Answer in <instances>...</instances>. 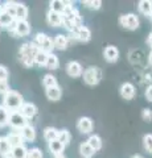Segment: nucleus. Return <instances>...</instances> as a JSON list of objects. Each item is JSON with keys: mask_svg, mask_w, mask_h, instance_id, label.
<instances>
[{"mask_svg": "<svg viewBox=\"0 0 152 158\" xmlns=\"http://www.w3.org/2000/svg\"><path fill=\"white\" fill-rule=\"evenodd\" d=\"M38 49L36 48V45L31 42H24L20 46V50H19V56H20V62L23 63L25 67H32L35 65V54Z\"/></svg>", "mask_w": 152, "mask_h": 158, "instance_id": "1", "label": "nucleus"}, {"mask_svg": "<svg viewBox=\"0 0 152 158\" xmlns=\"http://www.w3.org/2000/svg\"><path fill=\"white\" fill-rule=\"evenodd\" d=\"M23 104H24V98L20 92H17L15 90H9L6 95H3V106L9 112L19 111Z\"/></svg>", "mask_w": 152, "mask_h": 158, "instance_id": "2", "label": "nucleus"}, {"mask_svg": "<svg viewBox=\"0 0 152 158\" xmlns=\"http://www.w3.org/2000/svg\"><path fill=\"white\" fill-rule=\"evenodd\" d=\"M32 42L35 44L38 50L45 52L48 54L53 53V50H54V46H53V38L49 37L46 33H37Z\"/></svg>", "mask_w": 152, "mask_h": 158, "instance_id": "3", "label": "nucleus"}, {"mask_svg": "<svg viewBox=\"0 0 152 158\" xmlns=\"http://www.w3.org/2000/svg\"><path fill=\"white\" fill-rule=\"evenodd\" d=\"M82 78L87 86H97L102 81V70L98 66H90L83 71Z\"/></svg>", "mask_w": 152, "mask_h": 158, "instance_id": "4", "label": "nucleus"}, {"mask_svg": "<svg viewBox=\"0 0 152 158\" xmlns=\"http://www.w3.org/2000/svg\"><path fill=\"white\" fill-rule=\"evenodd\" d=\"M119 25L122 28L127 29V31H136L140 25V21H139V17L136 16L135 13H126V15H122L119 16Z\"/></svg>", "mask_w": 152, "mask_h": 158, "instance_id": "5", "label": "nucleus"}, {"mask_svg": "<svg viewBox=\"0 0 152 158\" xmlns=\"http://www.w3.org/2000/svg\"><path fill=\"white\" fill-rule=\"evenodd\" d=\"M28 124V120L19 111L9 112V118H8V125L15 131H20Z\"/></svg>", "mask_w": 152, "mask_h": 158, "instance_id": "6", "label": "nucleus"}, {"mask_svg": "<svg viewBox=\"0 0 152 158\" xmlns=\"http://www.w3.org/2000/svg\"><path fill=\"white\" fill-rule=\"evenodd\" d=\"M77 129L80 133H82V135H90L93 129H94V121L87 116L80 117L77 121Z\"/></svg>", "mask_w": 152, "mask_h": 158, "instance_id": "7", "label": "nucleus"}, {"mask_svg": "<svg viewBox=\"0 0 152 158\" xmlns=\"http://www.w3.org/2000/svg\"><path fill=\"white\" fill-rule=\"evenodd\" d=\"M65 70H66V74L70 78H80L83 74V67H82L81 63L77 62V61L67 62L66 66H65Z\"/></svg>", "mask_w": 152, "mask_h": 158, "instance_id": "8", "label": "nucleus"}, {"mask_svg": "<svg viewBox=\"0 0 152 158\" xmlns=\"http://www.w3.org/2000/svg\"><path fill=\"white\" fill-rule=\"evenodd\" d=\"M119 94L124 100H132L136 95V88L130 82H124L119 88Z\"/></svg>", "mask_w": 152, "mask_h": 158, "instance_id": "9", "label": "nucleus"}, {"mask_svg": "<svg viewBox=\"0 0 152 158\" xmlns=\"http://www.w3.org/2000/svg\"><path fill=\"white\" fill-rule=\"evenodd\" d=\"M17 21V20H16ZM31 24L28 23V20H24V21H17L16 23V28H15L13 36L16 37H27L31 33Z\"/></svg>", "mask_w": 152, "mask_h": 158, "instance_id": "10", "label": "nucleus"}, {"mask_svg": "<svg viewBox=\"0 0 152 158\" xmlns=\"http://www.w3.org/2000/svg\"><path fill=\"white\" fill-rule=\"evenodd\" d=\"M46 23H48V25L52 27V28L62 27V15L49 9V11L46 12Z\"/></svg>", "mask_w": 152, "mask_h": 158, "instance_id": "11", "label": "nucleus"}, {"mask_svg": "<svg viewBox=\"0 0 152 158\" xmlns=\"http://www.w3.org/2000/svg\"><path fill=\"white\" fill-rule=\"evenodd\" d=\"M19 112L28 120V118H32L37 115V107H36V104H33L31 102H24V104L21 106L20 110H19Z\"/></svg>", "mask_w": 152, "mask_h": 158, "instance_id": "12", "label": "nucleus"}, {"mask_svg": "<svg viewBox=\"0 0 152 158\" xmlns=\"http://www.w3.org/2000/svg\"><path fill=\"white\" fill-rule=\"evenodd\" d=\"M20 135L23 137V140L24 141H27V142H33L36 140V136H37V133H36V128L31 125V124H27L24 128H21L20 131Z\"/></svg>", "mask_w": 152, "mask_h": 158, "instance_id": "13", "label": "nucleus"}, {"mask_svg": "<svg viewBox=\"0 0 152 158\" xmlns=\"http://www.w3.org/2000/svg\"><path fill=\"white\" fill-rule=\"evenodd\" d=\"M103 57L106 59V62L109 63H115L119 59V49L114 45H109L106 46L105 52H103Z\"/></svg>", "mask_w": 152, "mask_h": 158, "instance_id": "14", "label": "nucleus"}, {"mask_svg": "<svg viewBox=\"0 0 152 158\" xmlns=\"http://www.w3.org/2000/svg\"><path fill=\"white\" fill-rule=\"evenodd\" d=\"M76 40L78 42H89L91 40V31L87 27L82 25L77 29V32L74 33Z\"/></svg>", "mask_w": 152, "mask_h": 158, "instance_id": "15", "label": "nucleus"}, {"mask_svg": "<svg viewBox=\"0 0 152 158\" xmlns=\"http://www.w3.org/2000/svg\"><path fill=\"white\" fill-rule=\"evenodd\" d=\"M45 95L50 102H57V100H60L62 96V90L60 86L49 87V88H45Z\"/></svg>", "mask_w": 152, "mask_h": 158, "instance_id": "16", "label": "nucleus"}, {"mask_svg": "<svg viewBox=\"0 0 152 158\" xmlns=\"http://www.w3.org/2000/svg\"><path fill=\"white\" fill-rule=\"evenodd\" d=\"M6 137H7V140H8V142H9V145H11L12 149L13 148L24 145V140H23V137L20 135V132H11V133H8Z\"/></svg>", "mask_w": 152, "mask_h": 158, "instance_id": "17", "label": "nucleus"}, {"mask_svg": "<svg viewBox=\"0 0 152 158\" xmlns=\"http://www.w3.org/2000/svg\"><path fill=\"white\" fill-rule=\"evenodd\" d=\"M67 45H69V41H67V37L65 36V34H57V36L53 38V46H54V49H57V50H66Z\"/></svg>", "mask_w": 152, "mask_h": 158, "instance_id": "18", "label": "nucleus"}, {"mask_svg": "<svg viewBox=\"0 0 152 158\" xmlns=\"http://www.w3.org/2000/svg\"><path fill=\"white\" fill-rule=\"evenodd\" d=\"M28 13H29V9L25 4H23V3L16 4V15H15V19H16L17 21H24V20H27Z\"/></svg>", "mask_w": 152, "mask_h": 158, "instance_id": "19", "label": "nucleus"}, {"mask_svg": "<svg viewBox=\"0 0 152 158\" xmlns=\"http://www.w3.org/2000/svg\"><path fill=\"white\" fill-rule=\"evenodd\" d=\"M48 148H49V152H50L53 156L62 154V152L65 150V145H63L62 142H60L58 140H54V141L48 142Z\"/></svg>", "mask_w": 152, "mask_h": 158, "instance_id": "20", "label": "nucleus"}, {"mask_svg": "<svg viewBox=\"0 0 152 158\" xmlns=\"http://www.w3.org/2000/svg\"><path fill=\"white\" fill-rule=\"evenodd\" d=\"M86 142H87V144H89V145H90V146H91L95 152L101 150V149H102V146H103L102 138H101L99 136H98V135H90Z\"/></svg>", "mask_w": 152, "mask_h": 158, "instance_id": "21", "label": "nucleus"}, {"mask_svg": "<svg viewBox=\"0 0 152 158\" xmlns=\"http://www.w3.org/2000/svg\"><path fill=\"white\" fill-rule=\"evenodd\" d=\"M60 66V59L56 56L54 53H49L48 54V58H46V63H45V67L49 69V70H56Z\"/></svg>", "mask_w": 152, "mask_h": 158, "instance_id": "22", "label": "nucleus"}, {"mask_svg": "<svg viewBox=\"0 0 152 158\" xmlns=\"http://www.w3.org/2000/svg\"><path fill=\"white\" fill-rule=\"evenodd\" d=\"M80 154L82 158H91L95 154V150L85 141V142H81V145H80Z\"/></svg>", "mask_w": 152, "mask_h": 158, "instance_id": "23", "label": "nucleus"}, {"mask_svg": "<svg viewBox=\"0 0 152 158\" xmlns=\"http://www.w3.org/2000/svg\"><path fill=\"white\" fill-rule=\"evenodd\" d=\"M58 137V129L54 127H48L44 129V138H45L46 142H50V141H54L57 140Z\"/></svg>", "mask_w": 152, "mask_h": 158, "instance_id": "24", "label": "nucleus"}, {"mask_svg": "<svg viewBox=\"0 0 152 158\" xmlns=\"http://www.w3.org/2000/svg\"><path fill=\"white\" fill-rule=\"evenodd\" d=\"M11 150H12V148H11V145H9L7 137L6 136H0V156L2 157L9 156L11 154Z\"/></svg>", "mask_w": 152, "mask_h": 158, "instance_id": "25", "label": "nucleus"}, {"mask_svg": "<svg viewBox=\"0 0 152 158\" xmlns=\"http://www.w3.org/2000/svg\"><path fill=\"white\" fill-rule=\"evenodd\" d=\"M66 8V2H62V0H52L50 3H49V9L50 11H54L57 13H63Z\"/></svg>", "mask_w": 152, "mask_h": 158, "instance_id": "26", "label": "nucleus"}, {"mask_svg": "<svg viewBox=\"0 0 152 158\" xmlns=\"http://www.w3.org/2000/svg\"><path fill=\"white\" fill-rule=\"evenodd\" d=\"M138 9L141 15L144 16H150L151 12H152V4L150 0H140L138 3Z\"/></svg>", "mask_w": 152, "mask_h": 158, "instance_id": "27", "label": "nucleus"}, {"mask_svg": "<svg viewBox=\"0 0 152 158\" xmlns=\"http://www.w3.org/2000/svg\"><path fill=\"white\" fill-rule=\"evenodd\" d=\"M11 156L12 158H27L28 156V149L24 145L21 146H17V148H13L11 150Z\"/></svg>", "mask_w": 152, "mask_h": 158, "instance_id": "28", "label": "nucleus"}, {"mask_svg": "<svg viewBox=\"0 0 152 158\" xmlns=\"http://www.w3.org/2000/svg\"><path fill=\"white\" fill-rule=\"evenodd\" d=\"M57 140L62 142L63 145H69L70 144V140H72V135H70V132L67 131V129H60L58 131V137H57Z\"/></svg>", "mask_w": 152, "mask_h": 158, "instance_id": "29", "label": "nucleus"}, {"mask_svg": "<svg viewBox=\"0 0 152 158\" xmlns=\"http://www.w3.org/2000/svg\"><path fill=\"white\" fill-rule=\"evenodd\" d=\"M9 111L3 104H0V128H4L8 125Z\"/></svg>", "mask_w": 152, "mask_h": 158, "instance_id": "30", "label": "nucleus"}, {"mask_svg": "<svg viewBox=\"0 0 152 158\" xmlns=\"http://www.w3.org/2000/svg\"><path fill=\"white\" fill-rule=\"evenodd\" d=\"M46 58H48V53L45 52H41V50H37L36 54H35V65L37 66H45V63H46Z\"/></svg>", "mask_w": 152, "mask_h": 158, "instance_id": "31", "label": "nucleus"}, {"mask_svg": "<svg viewBox=\"0 0 152 158\" xmlns=\"http://www.w3.org/2000/svg\"><path fill=\"white\" fill-rule=\"evenodd\" d=\"M42 85L45 86V88L49 87H53V86H58V82H57V78L52 74H45L42 78Z\"/></svg>", "mask_w": 152, "mask_h": 158, "instance_id": "32", "label": "nucleus"}, {"mask_svg": "<svg viewBox=\"0 0 152 158\" xmlns=\"http://www.w3.org/2000/svg\"><path fill=\"white\" fill-rule=\"evenodd\" d=\"M83 7L91 9V11H98L101 7H102V2L101 0H85V2H82Z\"/></svg>", "mask_w": 152, "mask_h": 158, "instance_id": "33", "label": "nucleus"}, {"mask_svg": "<svg viewBox=\"0 0 152 158\" xmlns=\"http://www.w3.org/2000/svg\"><path fill=\"white\" fill-rule=\"evenodd\" d=\"M15 21V17H12L11 15H8L7 12H2L0 13V24H2V27L7 28L8 25H11V24Z\"/></svg>", "mask_w": 152, "mask_h": 158, "instance_id": "34", "label": "nucleus"}, {"mask_svg": "<svg viewBox=\"0 0 152 158\" xmlns=\"http://www.w3.org/2000/svg\"><path fill=\"white\" fill-rule=\"evenodd\" d=\"M143 146L147 153L152 154V135L151 133H147V135L143 136Z\"/></svg>", "mask_w": 152, "mask_h": 158, "instance_id": "35", "label": "nucleus"}, {"mask_svg": "<svg viewBox=\"0 0 152 158\" xmlns=\"http://www.w3.org/2000/svg\"><path fill=\"white\" fill-rule=\"evenodd\" d=\"M27 158H44V154L38 148H31V149L28 150Z\"/></svg>", "mask_w": 152, "mask_h": 158, "instance_id": "36", "label": "nucleus"}, {"mask_svg": "<svg viewBox=\"0 0 152 158\" xmlns=\"http://www.w3.org/2000/svg\"><path fill=\"white\" fill-rule=\"evenodd\" d=\"M141 118H143L145 123H151L152 121V110L144 108V110L141 111Z\"/></svg>", "mask_w": 152, "mask_h": 158, "instance_id": "37", "label": "nucleus"}, {"mask_svg": "<svg viewBox=\"0 0 152 158\" xmlns=\"http://www.w3.org/2000/svg\"><path fill=\"white\" fill-rule=\"evenodd\" d=\"M11 90L8 85V81H0V95H6V94Z\"/></svg>", "mask_w": 152, "mask_h": 158, "instance_id": "38", "label": "nucleus"}, {"mask_svg": "<svg viewBox=\"0 0 152 158\" xmlns=\"http://www.w3.org/2000/svg\"><path fill=\"white\" fill-rule=\"evenodd\" d=\"M8 77H9L8 69L4 65H0V81H7Z\"/></svg>", "mask_w": 152, "mask_h": 158, "instance_id": "39", "label": "nucleus"}, {"mask_svg": "<svg viewBox=\"0 0 152 158\" xmlns=\"http://www.w3.org/2000/svg\"><path fill=\"white\" fill-rule=\"evenodd\" d=\"M144 95H145V98H147V100L152 103V85H150L148 87L145 88V92H144Z\"/></svg>", "mask_w": 152, "mask_h": 158, "instance_id": "40", "label": "nucleus"}, {"mask_svg": "<svg viewBox=\"0 0 152 158\" xmlns=\"http://www.w3.org/2000/svg\"><path fill=\"white\" fill-rule=\"evenodd\" d=\"M147 44L151 46V49H152V32L150 33V36H148V38H147Z\"/></svg>", "mask_w": 152, "mask_h": 158, "instance_id": "41", "label": "nucleus"}, {"mask_svg": "<svg viewBox=\"0 0 152 158\" xmlns=\"http://www.w3.org/2000/svg\"><path fill=\"white\" fill-rule=\"evenodd\" d=\"M148 63L152 66V49H151V52H150V56H148Z\"/></svg>", "mask_w": 152, "mask_h": 158, "instance_id": "42", "label": "nucleus"}, {"mask_svg": "<svg viewBox=\"0 0 152 158\" xmlns=\"http://www.w3.org/2000/svg\"><path fill=\"white\" fill-rule=\"evenodd\" d=\"M54 158H66L63 154H57V156H54Z\"/></svg>", "mask_w": 152, "mask_h": 158, "instance_id": "43", "label": "nucleus"}, {"mask_svg": "<svg viewBox=\"0 0 152 158\" xmlns=\"http://www.w3.org/2000/svg\"><path fill=\"white\" fill-rule=\"evenodd\" d=\"M131 158H143V157H141V156H139V154H135V156H132Z\"/></svg>", "mask_w": 152, "mask_h": 158, "instance_id": "44", "label": "nucleus"}, {"mask_svg": "<svg viewBox=\"0 0 152 158\" xmlns=\"http://www.w3.org/2000/svg\"><path fill=\"white\" fill-rule=\"evenodd\" d=\"M2 12H3V4L0 3V13H2Z\"/></svg>", "mask_w": 152, "mask_h": 158, "instance_id": "45", "label": "nucleus"}, {"mask_svg": "<svg viewBox=\"0 0 152 158\" xmlns=\"http://www.w3.org/2000/svg\"><path fill=\"white\" fill-rule=\"evenodd\" d=\"M2 158H12L11 156H4V157H2Z\"/></svg>", "mask_w": 152, "mask_h": 158, "instance_id": "46", "label": "nucleus"}, {"mask_svg": "<svg viewBox=\"0 0 152 158\" xmlns=\"http://www.w3.org/2000/svg\"><path fill=\"white\" fill-rule=\"evenodd\" d=\"M150 17H151V21H152V12H151V15H150Z\"/></svg>", "mask_w": 152, "mask_h": 158, "instance_id": "47", "label": "nucleus"}, {"mask_svg": "<svg viewBox=\"0 0 152 158\" xmlns=\"http://www.w3.org/2000/svg\"><path fill=\"white\" fill-rule=\"evenodd\" d=\"M0 29H2V24H0Z\"/></svg>", "mask_w": 152, "mask_h": 158, "instance_id": "48", "label": "nucleus"}, {"mask_svg": "<svg viewBox=\"0 0 152 158\" xmlns=\"http://www.w3.org/2000/svg\"><path fill=\"white\" fill-rule=\"evenodd\" d=\"M151 4H152V2H151Z\"/></svg>", "mask_w": 152, "mask_h": 158, "instance_id": "49", "label": "nucleus"}]
</instances>
